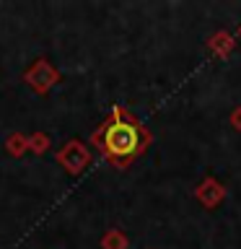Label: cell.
<instances>
[{"mask_svg":"<svg viewBox=\"0 0 241 249\" xmlns=\"http://www.w3.org/2000/svg\"><path fill=\"white\" fill-rule=\"evenodd\" d=\"M104 145L109 156L114 159H127V156L135 153L138 148V130L135 124H127V122H114L106 127V135H104Z\"/></svg>","mask_w":241,"mask_h":249,"instance_id":"obj_1","label":"cell"}]
</instances>
